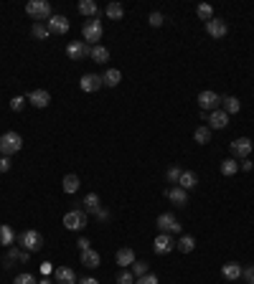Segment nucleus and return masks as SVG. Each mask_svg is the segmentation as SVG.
Masks as SVG:
<instances>
[{
	"label": "nucleus",
	"instance_id": "nucleus-1",
	"mask_svg": "<svg viewBox=\"0 0 254 284\" xmlns=\"http://www.w3.org/2000/svg\"><path fill=\"white\" fill-rule=\"evenodd\" d=\"M87 224H89V213L81 211V208L64 213V226H66V231H81V228H87Z\"/></svg>",
	"mask_w": 254,
	"mask_h": 284
},
{
	"label": "nucleus",
	"instance_id": "nucleus-2",
	"mask_svg": "<svg viewBox=\"0 0 254 284\" xmlns=\"http://www.w3.org/2000/svg\"><path fill=\"white\" fill-rule=\"evenodd\" d=\"M15 241L23 246V251H41L44 249V236H41V231H33V228H28V231H23L20 236H15Z\"/></svg>",
	"mask_w": 254,
	"mask_h": 284
},
{
	"label": "nucleus",
	"instance_id": "nucleus-3",
	"mask_svg": "<svg viewBox=\"0 0 254 284\" xmlns=\"http://www.w3.org/2000/svg\"><path fill=\"white\" fill-rule=\"evenodd\" d=\"M23 150V137H20L18 132H5L3 137H0V152H3L5 158H10V155H15V152H20Z\"/></svg>",
	"mask_w": 254,
	"mask_h": 284
},
{
	"label": "nucleus",
	"instance_id": "nucleus-4",
	"mask_svg": "<svg viewBox=\"0 0 254 284\" xmlns=\"http://www.w3.org/2000/svg\"><path fill=\"white\" fill-rule=\"evenodd\" d=\"M26 13L36 20V23H41V20H49L54 13H51V3H46V0H31V3L26 5Z\"/></svg>",
	"mask_w": 254,
	"mask_h": 284
},
{
	"label": "nucleus",
	"instance_id": "nucleus-5",
	"mask_svg": "<svg viewBox=\"0 0 254 284\" xmlns=\"http://www.w3.org/2000/svg\"><path fill=\"white\" fill-rule=\"evenodd\" d=\"M102 33H104V26H102V20H99V18L87 20V23L81 26L84 43H94V46H97V41H102Z\"/></svg>",
	"mask_w": 254,
	"mask_h": 284
},
{
	"label": "nucleus",
	"instance_id": "nucleus-6",
	"mask_svg": "<svg viewBox=\"0 0 254 284\" xmlns=\"http://www.w3.org/2000/svg\"><path fill=\"white\" fill-rule=\"evenodd\" d=\"M252 140L249 137H237L234 142H231V155H234V160H247L249 155H252Z\"/></svg>",
	"mask_w": 254,
	"mask_h": 284
},
{
	"label": "nucleus",
	"instance_id": "nucleus-7",
	"mask_svg": "<svg viewBox=\"0 0 254 284\" xmlns=\"http://www.w3.org/2000/svg\"><path fill=\"white\" fill-rule=\"evenodd\" d=\"M89 54H92V46H89V43H84V41H71L66 46V56L71 61H84Z\"/></svg>",
	"mask_w": 254,
	"mask_h": 284
},
{
	"label": "nucleus",
	"instance_id": "nucleus-8",
	"mask_svg": "<svg viewBox=\"0 0 254 284\" xmlns=\"http://www.w3.org/2000/svg\"><path fill=\"white\" fill-rule=\"evenodd\" d=\"M155 226L160 228V233H178L181 231V224H178V218L173 213H160Z\"/></svg>",
	"mask_w": 254,
	"mask_h": 284
},
{
	"label": "nucleus",
	"instance_id": "nucleus-9",
	"mask_svg": "<svg viewBox=\"0 0 254 284\" xmlns=\"http://www.w3.org/2000/svg\"><path fill=\"white\" fill-rule=\"evenodd\" d=\"M173 249H176V241L171 238V233H158V236H155L153 251H155L158 256H163V254H168V251H173Z\"/></svg>",
	"mask_w": 254,
	"mask_h": 284
},
{
	"label": "nucleus",
	"instance_id": "nucleus-10",
	"mask_svg": "<svg viewBox=\"0 0 254 284\" xmlns=\"http://www.w3.org/2000/svg\"><path fill=\"white\" fill-rule=\"evenodd\" d=\"M46 26H49V33L51 36H64V33L69 31V20H66V15H51L46 20Z\"/></svg>",
	"mask_w": 254,
	"mask_h": 284
},
{
	"label": "nucleus",
	"instance_id": "nucleus-11",
	"mask_svg": "<svg viewBox=\"0 0 254 284\" xmlns=\"http://www.w3.org/2000/svg\"><path fill=\"white\" fill-rule=\"evenodd\" d=\"M219 102H221V97L216 92H211V89H206V92L198 94V104H201L203 112H214V109L219 107Z\"/></svg>",
	"mask_w": 254,
	"mask_h": 284
},
{
	"label": "nucleus",
	"instance_id": "nucleus-12",
	"mask_svg": "<svg viewBox=\"0 0 254 284\" xmlns=\"http://www.w3.org/2000/svg\"><path fill=\"white\" fill-rule=\"evenodd\" d=\"M206 33H208L211 38H224V36L229 33L226 20H221V18H211V20H206Z\"/></svg>",
	"mask_w": 254,
	"mask_h": 284
},
{
	"label": "nucleus",
	"instance_id": "nucleus-13",
	"mask_svg": "<svg viewBox=\"0 0 254 284\" xmlns=\"http://www.w3.org/2000/svg\"><path fill=\"white\" fill-rule=\"evenodd\" d=\"M79 86H81V92H87V94H92V92H97V89H102V76L99 74H84L81 76V81H79Z\"/></svg>",
	"mask_w": 254,
	"mask_h": 284
},
{
	"label": "nucleus",
	"instance_id": "nucleus-14",
	"mask_svg": "<svg viewBox=\"0 0 254 284\" xmlns=\"http://www.w3.org/2000/svg\"><path fill=\"white\" fill-rule=\"evenodd\" d=\"M28 104H33L36 109H46V107L51 104V94H49L46 89H33V92L28 94Z\"/></svg>",
	"mask_w": 254,
	"mask_h": 284
},
{
	"label": "nucleus",
	"instance_id": "nucleus-15",
	"mask_svg": "<svg viewBox=\"0 0 254 284\" xmlns=\"http://www.w3.org/2000/svg\"><path fill=\"white\" fill-rule=\"evenodd\" d=\"M165 198L176 203V206H186L188 203V190H183L181 185H173V188H165Z\"/></svg>",
	"mask_w": 254,
	"mask_h": 284
},
{
	"label": "nucleus",
	"instance_id": "nucleus-16",
	"mask_svg": "<svg viewBox=\"0 0 254 284\" xmlns=\"http://www.w3.org/2000/svg\"><path fill=\"white\" fill-rule=\"evenodd\" d=\"M229 124V114L224 109H214V112H208V129H224Z\"/></svg>",
	"mask_w": 254,
	"mask_h": 284
},
{
	"label": "nucleus",
	"instance_id": "nucleus-17",
	"mask_svg": "<svg viewBox=\"0 0 254 284\" xmlns=\"http://www.w3.org/2000/svg\"><path fill=\"white\" fill-rule=\"evenodd\" d=\"M54 279H56V284H76V274L71 267H56Z\"/></svg>",
	"mask_w": 254,
	"mask_h": 284
},
{
	"label": "nucleus",
	"instance_id": "nucleus-18",
	"mask_svg": "<svg viewBox=\"0 0 254 284\" xmlns=\"http://www.w3.org/2000/svg\"><path fill=\"white\" fill-rule=\"evenodd\" d=\"M242 274H244V269H242V264H237V261H229V264H224V267H221V277H224V279H229V282L242 279Z\"/></svg>",
	"mask_w": 254,
	"mask_h": 284
},
{
	"label": "nucleus",
	"instance_id": "nucleus-19",
	"mask_svg": "<svg viewBox=\"0 0 254 284\" xmlns=\"http://www.w3.org/2000/svg\"><path fill=\"white\" fill-rule=\"evenodd\" d=\"M115 259H117V264H120L122 269H130V267L135 264V261H137V259H135V251H132L130 246H125V249H120Z\"/></svg>",
	"mask_w": 254,
	"mask_h": 284
},
{
	"label": "nucleus",
	"instance_id": "nucleus-20",
	"mask_svg": "<svg viewBox=\"0 0 254 284\" xmlns=\"http://www.w3.org/2000/svg\"><path fill=\"white\" fill-rule=\"evenodd\" d=\"M79 261H81V264L87 267V269H97V267L102 264V256H99L94 249H87V251H81Z\"/></svg>",
	"mask_w": 254,
	"mask_h": 284
},
{
	"label": "nucleus",
	"instance_id": "nucleus-21",
	"mask_svg": "<svg viewBox=\"0 0 254 284\" xmlns=\"http://www.w3.org/2000/svg\"><path fill=\"white\" fill-rule=\"evenodd\" d=\"M178 185L183 188V190H193L196 185H198V175L193 170H183L181 172V180H178Z\"/></svg>",
	"mask_w": 254,
	"mask_h": 284
},
{
	"label": "nucleus",
	"instance_id": "nucleus-22",
	"mask_svg": "<svg viewBox=\"0 0 254 284\" xmlns=\"http://www.w3.org/2000/svg\"><path fill=\"white\" fill-rule=\"evenodd\" d=\"M0 246H5V249L15 246V231H13L8 224L0 226Z\"/></svg>",
	"mask_w": 254,
	"mask_h": 284
},
{
	"label": "nucleus",
	"instance_id": "nucleus-23",
	"mask_svg": "<svg viewBox=\"0 0 254 284\" xmlns=\"http://www.w3.org/2000/svg\"><path fill=\"white\" fill-rule=\"evenodd\" d=\"M120 81H122V71L120 69H107V71L102 74V84L110 86V89H112V86H117Z\"/></svg>",
	"mask_w": 254,
	"mask_h": 284
},
{
	"label": "nucleus",
	"instance_id": "nucleus-24",
	"mask_svg": "<svg viewBox=\"0 0 254 284\" xmlns=\"http://www.w3.org/2000/svg\"><path fill=\"white\" fill-rule=\"evenodd\" d=\"M79 175H74V172H69V175H64V183H61V188H64V193H69V195H74L76 190H79Z\"/></svg>",
	"mask_w": 254,
	"mask_h": 284
},
{
	"label": "nucleus",
	"instance_id": "nucleus-25",
	"mask_svg": "<svg viewBox=\"0 0 254 284\" xmlns=\"http://www.w3.org/2000/svg\"><path fill=\"white\" fill-rule=\"evenodd\" d=\"M79 13H81L84 18H97L99 8H97L94 0H79Z\"/></svg>",
	"mask_w": 254,
	"mask_h": 284
},
{
	"label": "nucleus",
	"instance_id": "nucleus-26",
	"mask_svg": "<svg viewBox=\"0 0 254 284\" xmlns=\"http://www.w3.org/2000/svg\"><path fill=\"white\" fill-rule=\"evenodd\" d=\"M221 175L224 178H231V175H237V172H239V160H234V158H226L224 163H221Z\"/></svg>",
	"mask_w": 254,
	"mask_h": 284
},
{
	"label": "nucleus",
	"instance_id": "nucleus-27",
	"mask_svg": "<svg viewBox=\"0 0 254 284\" xmlns=\"http://www.w3.org/2000/svg\"><path fill=\"white\" fill-rule=\"evenodd\" d=\"M92 61L94 63H107L110 61V49L107 46H99V43H97V46H92Z\"/></svg>",
	"mask_w": 254,
	"mask_h": 284
},
{
	"label": "nucleus",
	"instance_id": "nucleus-28",
	"mask_svg": "<svg viewBox=\"0 0 254 284\" xmlns=\"http://www.w3.org/2000/svg\"><path fill=\"white\" fill-rule=\"evenodd\" d=\"M176 249L183 251V254H190V251L196 249V238L193 236H181L178 241H176Z\"/></svg>",
	"mask_w": 254,
	"mask_h": 284
},
{
	"label": "nucleus",
	"instance_id": "nucleus-29",
	"mask_svg": "<svg viewBox=\"0 0 254 284\" xmlns=\"http://www.w3.org/2000/svg\"><path fill=\"white\" fill-rule=\"evenodd\" d=\"M104 15H107L110 20H122V18H125V8H122V3H110L107 8H104Z\"/></svg>",
	"mask_w": 254,
	"mask_h": 284
},
{
	"label": "nucleus",
	"instance_id": "nucleus-30",
	"mask_svg": "<svg viewBox=\"0 0 254 284\" xmlns=\"http://www.w3.org/2000/svg\"><path fill=\"white\" fill-rule=\"evenodd\" d=\"M81 203H84V211H87V213H97V211L102 208V203H99V195H97V193H89V195H87V198H84Z\"/></svg>",
	"mask_w": 254,
	"mask_h": 284
},
{
	"label": "nucleus",
	"instance_id": "nucleus-31",
	"mask_svg": "<svg viewBox=\"0 0 254 284\" xmlns=\"http://www.w3.org/2000/svg\"><path fill=\"white\" fill-rule=\"evenodd\" d=\"M224 112L226 114H239V109H242V102L237 97H224Z\"/></svg>",
	"mask_w": 254,
	"mask_h": 284
},
{
	"label": "nucleus",
	"instance_id": "nucleus-32",
	"mask_svg": "<svg viewBox=\"0 0 254 284\" xmlns=\"http://www.w3.org/2000/svg\"><path fill=\"white\" fill-rule=\"evenodd\" d=\"M193 140H196L198 145H208V142H211V129H208V124H203V127H196Z\"/></svg>",
	"mask_w": 254,
	"mask_h": 284
},
{
	"label": "nucleus",
	"instance_id": "nucleus-33",
	"mask_svg": "<svg viewBox=\"0 0 254 284\" xmlns=\"http://www.w3.org/2000/svg\"><path fill=\"white\" fill-rule=\"evenodd\" d=\"M31 33H33V38H38V41H46V38L51 36V33H49V26H44V23H33Z\"/></svg>",
	"mask_w": 254,
	"mask_h": 284
},
{
	"label": "nucleus",
	"instance_id": "nucleus-34",
	"mask_svg": "<svg viewBox=\"0 0 254 284\" xmlns=\"http://www.w3.org/2000/svg\"><path fill=\"white\" fill-rule=\"evenodd\" d=\"M181 172H183V170H181L178 165H171V168L165 170V178H168V183H176V185H178V180H181Z\"/></svg>",
	"mask_w": 254,
	"mask_h": 284
},
{
	"label": "nucleus",
	"instance_id": "nucleus-35",
	"mask_svg": "<svg viewBox=\"0 0 254 284\" xmlns=\"http://www.w3.org/2000/svg\"><path fill=\"white\" fill-rule=\"evenodd\" d=\"M147 23H150L153 28H160V26L165 23V15H163L160 10H153L150 15H147Z\"/></svg>",
	"mask_w": 254,
	"mask_h": 284
},
{
	"label": "nucleus",
	"instance_id": "nucleus-36",
	"mask_svg": "<svg viewBox=\"0 0 254 284\" xmlns=\"http://www.w3.org/2000/svg\"><path fill=\"white\" fill-rule=\"evenodd\" d=\"M196 13H198L201 20H211V18H214V8H211L208 3H201V5L196 8Z\"/></svg>",
	"mask_w": 254,
	"mask_h": 284
},
{
	"label": "nucleus",
	"instance_id": "nucleus-37",
	"mask_svg": "<svg viewBox=\"0 0 254 284\" xmlns=\"http://www.w3.org/2000/svg\"><path fill=\"white\" fill-rule=\"evenodd\" d=\"M130 272L135 274V279H137V277H145V274H150V272H147V261H135V264L130 267Z\"/></svg>",
	"mask_w": 254,
	"mask_h": 284
},
{
	"label": "nucleus",
	"instance_id": "nucleus-38",
	"mask_svg": "<svg viewBox=\"0 0 254 284\" xmlns=\"http://www.w3.org/2000/svg\"><path fill=\"white\" fill-rule=\"evenodd\" d=\"M15 261H20V251H18L15 246H10V249H8V256H5V269H10Z\"/></svg>",
	"mask_w": 254,
	"mask_h": 284
},
{
	"label": "nucleus",
	"instance_id": "nucleus-39",
	"mask_svg": "<svg viewBox=\"0 0 254 284\" xmlns=\"http://www.w3.org/2000/svg\"><path fill=\"white\" fill-rule=\"evenodd\" d=\"M117 284H135V274H132L130 269H122V272L117 274Z\"/></svg>",
	"mask_w": 254,
	"mask_h": 284
},
{
	"label": "nucleus",
	"instance_id": "nucleus-40",
	"mask_svg": "<svg viewBox=\"0 0 254 284\" xmlns=\"http://www.w3.org/2000/svg\"><path fill=\"white\" fill-rule=\"evenodd\" d=\"M13 284H38V282L33 279V274H28V272H23V274H18V277L13 279Z\"/></svg>",
	"mask_w": 254,
	"mask_h": 284
},
{
	"label": "nucleus",
	"instance_id": "nucleus-41",
	"mask_svg": "<svg viewBox=\"0 0 254 284\" xmlns=\"http://www.w3.org/2000/svg\"><path fill=\"white\" fill-rule=\"evenodd\" d=\"M23 107H26V97H20V94H18V97L10 99V109H13V112H20Z\"/></svg>",
	"mask_w": 254,
	"mask_h": 284
},
{
	"label": "nucleus",
	"instance_id": "nucleus-42",
	"mask_svg": "<svg viewBox=\"0 0 254 284\" xmlns=\"http://www.w3.org/2000/svg\"><path fill=\"white\" fill-rule=\"evenodd\" d=\"M135 284H160V279L155 274H145V277H137Z\"/></svg>",
	"mask_w": 254,
	"mask_h": 284
},
{
	"label": "nucleus",
	"instance_id": "nucleus-43",
	"mask_svg": "<svg viewBox=\"0 0 254 284\" xmlns=\"http://www.w3.org/2000/svg\"><path fill=\"white\" fill-rule=\"evenodd\" d=\"M242 277H244V282H247V284H254V264H252V267H247Z\"/></svg>",
	"mask_w": 254,
	"mask_h": 284
},
{
	"label": "nucleus",
	"instance_id": "nucleus-44",
	"mask_svg": "<svg viewBox=\"0 0 254 284\" xmlns=\"http://www.w3.org/2000/svg\"><path fill=\"white\" fill-rule=\"evenodd\" d=\"M94 216H97V221H110V211L107 208H99Z\"/></svg>",
	"mask_w": 254,
	"mask_h": 284
},
{
	"label": "nucleus",
	"instance_id": "nucleus-45",
	"mask_svg": "<svg viewBox=\"0 0 254 284\" xmlns=\"http://www.w3.org/2000/svg\"><path fill=\"white\" fill-rule=\"evenodd\" d=\"M38 269H41V274H44V277H49V274L54 272V267H51V261H44V264H41Z\"/></svg>",
	"mask_w": 254,
	"mask_h": 284
},
{
	"label": "nucleus",
	"instance_id": "nucleus-46",
	"mask_svg": "<svg viewBox=\"0 0 254 284\" xmlns=\"http://www.w3.org/2000/svg\"><path fill=\"white\" fill-rule=\"evenodd\" d=\"M8 170H10V158L3 155V158H0V172H8Z\"/></svg>",
	"mask_w": 254,
	"mask_h": 284
},
{
	"label": "nucleus",
	"instance_id": "nucleus-47",
	"mask_svg": "<svg viewBox=\"0 0 254 284\" xmlns=\"http://www.w3.org/2000/svg\"><path fill=\"white\" fill-rule=\"evenodd\" d=\"M252 168H254V163H252V160H249V158H247V160H242V163H239V170H244V172H249V170H252Z\"/></svg>",
	"mask_w": 254,
	"mask_h": 284
},
{
	"label": "nucleus",
	"instance_id": "nucleus-48",
	"mask_svg": "<svg viewBox=\"0 0 254 284\" xmlns=\"http://www.w3.org/2000/svg\"><path fill=\"white\" fill-rule=\"evenodd\" d=\"M76 246H79V251H87V249H92V246H89V238H79V241H76Z\"/></svg>",
	"mask_w": 254,
	"mask_h": 284
},
{
	"label": "nucleus",
	"instance_id": "nucleus-49",
	"mask_svg": "<svg viewBox=\"0 0 254 284\" xmlns=\"http://www.w3.org/2000/svg\"><path fill=\"white\" fill-rule=\"evenodd\" d=\"M76 284H99V279H94V277H84V279H79Z\"/></svg>",
	"mask_w": 254,
	"mask_h": 284
},
{
	"label": "nucleus",
	"instance_id": "nucleus-50",
	"mask_svg": "<svg viewBox=\"0 0 254 284\" xmlns=\"http://www.w3.org/2000/svg\"><path fill=\"white\" fill-rule=\"evenodd\" d=\"M38 284H56V282H51V279H49V277H44V279H41V282H38Z\"/></svg>",
	"mask_w": 254,
	"mask_h": 284
}]
</instances>
